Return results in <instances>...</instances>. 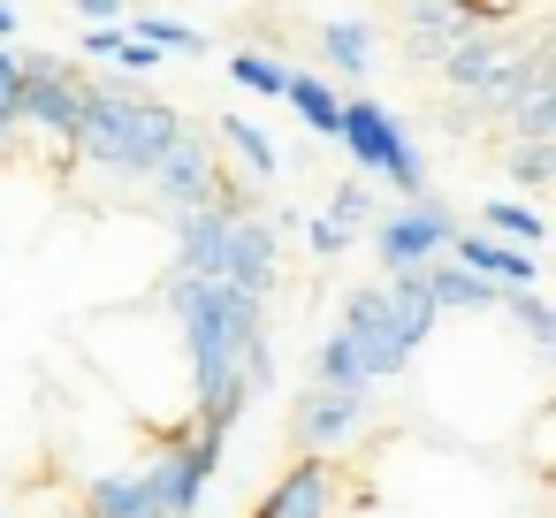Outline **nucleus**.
Here are the masks:
<instances>
[{
	"mask_svg": "<svg viewBox=\"0 0 556 518\" xmlns=\"http://www.w3.org/2000/svg\"><path fill=\"white\" fill-rule=\"evenodd\" d=\"M168 313H176V336H184V358H191V412L206 434H229L237 412L252 404L244 389V351L260 343V298L229 290V282H206V275H168Z\"/></svg>",
	"mask_w": 556,
	"mask_h": 518,
	"instance_id": "f257e3e1",
	"label": "nucleus"
},
{
	"mask_svg": "<svg viewBox=\"0 0 556 518\" xmlns=\"http://www.w3.org/2000/svg\"><path fill=\"white\" fill-rule=\"evenodd\" d=\"M176 138H184V115H176L168 100H146V92L123 85V77L92 85V92H85V115H77V130H70V146H77L92 168H108V176H153Z\"/></svg>",
	"mask_w": 556,
	"mask_h": 518,
	"instance_id": "f03ea898",
	"label": "nucleus"
},
{
	"mask_svg": "<svg viewBox=\"0 0 556 518\" xmlns=\"http://www.w3.org/2000/svg\"><path fill=\"white\" fill-rule=\"evenodd\" d=\"M336 138L351 146V161L366 168V176H381V184H396L404 199H419L427 191V161L412 153V138L374 108V100H343V123H336Z\"/></svg>",
	"mask_w": 556,
	"mask_h": 518,
	"instance_id": "7ed1b4c3",
	"label": "nucleus"
},
{
	"mask_svg": "<svg viewBox=\"0 0 556 518\" xmlns=\"http://www.w3.org/2000/svg\"><path fill=\"white\" fill-rule=\"evenodd\" d=\"M343 343H351V358H358V374H366V389L374 381H389V374H404L412 366V336H404V320H396V305H389V290L381 282H366V290H351L343 298V328H336Z\"/></svg>",
	"mask_w": 556,
	"mask_h": 518,
	"instance_id": "20e7f679",
	"label": "nucleus"
},
{
	"mask_svg": "<svg viewBox=\"0 0 556 518\" xmlns=\"http://www.w3.org/2000/svg\"><path fill=\"white\" fill-rule=\"evenodd\" d=\"M222 442L229 434H176L161 457H146V488H153V510L161 518H191L199 510V495H206V480H214V465H222Z\"/></svg>",
	"mask_w": 556,
	"mask_h": 518,
	"instance_id": "39448f33",
	"label": "nucleus"
},
{
	"mask_svg": "<svg viewBox=\"0 0 556 518\" xmlns=\"http://www.w3.org/2000/svg\"><path fill=\"white\" fill-rule=\"evenodd\" d=\"M85 92H92V77L70 70V62H54V54L16 62V123H39V130L70 138L77 115H85Z\"/></svg>",
	"mask_w": 556,
	"mask_h": 518,
	"instance_id": "423d86ee",
	"label": "nucleus"
},
{
	"mask_svg": "<svg viewBox=\"0 0 556 518\" xmlns=\"http://www.w3.org/2000/svg\"><path fill=\"white\" fill-rule=\"evenodd\" d=\"M358 503H366V488H358L343 465L305 457V465H290V472L267 488V503H260L252 518H351Z\"/></svg>",
	"mask_w": 556,
	"mask_h": 518,
	"instance_id": "0eeeda50",
	"label": "nucleus"
},
{
	"mask_svg": "<svg viewBox=\"0 0 556 518\" xmlns=\"http://www.w3.org/2000/svg\"><path fill=\"white\" fill-rule=\"evenodd\" d=\"M146 184H153V191H161L176 214H191V206H244V191H237V184H229V176L206 161V146H199L191 130H184L168 153H161V168H153Z\"/></svg>",
	"mask_w": 556,
	"mask_h": 518,
	"instance_id": "6e6552de",
	"label": "nucleus"
},
{
	"mask_svg": "<svg viewBox=\"0 0 556 518\" xmlns=\"http://www.w3.org/2000/svg\"><path fill=\"white\" fill-rule=\"evenodd\" d=\"M450 229H457V222H450V206L419 191V199H412L404 214L374 222V260H381L389 275H396V267H419V260H434V252L450 244Z\"/></svg>",
	"mask_w": 556,
	"mask_h": 518,
	"instance_id": "1a4fd4ad",
	"label": "nucleus"
},
{
	"mask_svg": "<svg viewBox=\"0 0 556 518\" xmlns=\"http://www.w3.org/2000/svg\"><path fill=\"white\" fill-rule=\"evenodd\" d=\"M222 282L244 290V298H267L282 282V252H275V222L260 214H229V237H222Z\"/></svg>",
	"mask_w": 556,
	"mask_h": 518,
	"instance_id": "9d476101",
	"label": "nucleus"
},
{
	"mask_svg": "<svg viewBox=\"0 0 556 518\" xmlns=\"http://www.w3.org/2000/svg\"><path fill=\"white\" fill-rule=\"evenodd\" d=\"M442 252H457V267H472L480 282H495V290H526L541 267H533V252L526 244H503V237H488V229H450V244Z\"/></svg>",
	"mask_w": 556,
	"mask_h": 518,
	"instance_id": "9b49d317",
	"label": "nucleus"
},
{
	"mask_svg": "<svg viewBox=\"0 0 556 518\" xmlns=\"http://www.w3.org/2000/svg\"><path fill=\"white\" fill-rule=\"evenodd\" d=\"M358 419H366V389H328V381H313L305 404H298V419H290V434H298V450H328V442L351 434Z\"/></svg>",
	"mask_w": 556,
	"mask_h": 518,
	"instance_id": "f8f14e48",
	"label": "nucleus"
},
{
	"mask_svg": "<svg viewBox=\"0 0 556 518\" xmlns=\"http://www.w3.org/2000/svg\"><path fill=\"white\" fill-rule=\"evenodd\" d=\"M510 54H518L510 39H495V31H480V24H472L465 39H450V47H442V77H450L457 92H480L495 70H510Z\"/></svg>",
	"mask_w": 556,
	"mask_h": 518,
	"instance_id": "ddd939ff",
	"label": "nucleus"
},
{
	"mask_svg": "<svg viewBox=\"0 0 556 518\" xmlns=\"http://www.w3.org/2000/svg\"><path fill=\"white\" fill-rule=\"evenodd\" d=\"M419 290L434 298V313H488L503 290L495 282H480L472 267H457V260H419Z\"/></svg>",
	"mask_w": 556,
	"mask_h": 518,
	"instance_id": "4468645a",
	"label": "nucleus"
},
{
	"mask_svg": "<svg viewBox=\"0 0 556 518\" xmlns=\"http://www.w3.org/2000/svg\"><path fill=\"white\" fill-rule=\"evenodd\" d=\"M396 9H404V31H412V54H419V62H442V47L472 31L450 0H396Z\"/></svg>",
	"mask_w": 556,
	"mask_h": 518,
	"instance_id": "2eb2a0df",
	"label": "nucleus"
},
{
	"mask_svg": "<svg viewBox=\"0 0 556 518\" xmlns=\"http://www.w3.org/2000/svg\"><path fill=\"white\" fill-rule=\"evenodd\" d=\"M85 510H92V518H161V510H153V488H146V465L100 472L92 495H85Z\"/></svg>",
	"mask_w": 556,
	"mask_h": 518,
	"instance_id": "dca6fc26",
	"label": "nucleus"
},
{
	"mask_svg": "<svg viewBox=\"0 0 556 518\" xmlns=\"http://www.w3.org/2000/svg\"><path fill=\"white\" fill-rule=\"evenodd\" d=\"M282 100H290L320 138H336V123H343V92H328L320 77H282Z\"/></svg>",
	"mask_w": 556,
	"mask_h": 518,
	"instance_id": "f3484780",
	"label": "nucleus"
},
{
	"mask_svg": "<svg viewBox=\"0 0 556 518\" xmlns=\"http://www.w3.org/2000/svg\"><path fill=\"white\" fill-rule=\"evenodd\" d=\"M320 54H328L343 77H366V70H374V31H366V24H328V31H320Z\"/></svg>",
	"mask_w": 556,
	"mask_h": 518,
	"instance_id": "a211bd4d",
	"label": "nucleus"
},
{
	"mask_svg": "<svg viewBox=\"0 0 556 518\" xmlns=\"http://www.w3.org/2000/svg\"><path fill=\"white\" fill-rule=\"evenodd\" d=\"M503 313L518 320V336H526L533 351H548V343H556V313H548V298H541L533 282H526V290H503Z\"/></svg>",
	"mask_w": 556,
	"mask_h": 518,
	"instance_id": "6ab92c4d",
	"label": "nucleus"
},
{
	"mask_svg": "<svg viewBox=\"0 0 556 518\" xmlns=\"http://www.w3.org/2000/svg\"><path fill=\"white\" fill-rule=\"evenodd\" d=\"M123 31H138V39H146L153 54H191V62L206 54V39H199L191 24H176V16H130Z\"/></svg>",
	"mask_w": 556,
	"mask_h": 518,
	"instance_id": "aec40b11",
	"label": "nucleus"
},
{
	"mask_svg": "<svg viewBox=\"0 0 556 518\" xmlns=\"http://www.w3.org/2000/svg\"><path fill=\"white\" fill-rule=\"evenodd\" d=\"M503 168L526 184V191H541L548 176H556V138H510V153H503Z\"/></svg>",
	"mask_w": 556,
	"mask_h": 518,
	"instance_id": "412c9836",
	"label": "nucleus"
},
{
	"mask_svg": "<svg viewBox=\"0 0 556 518\" xmlns=\"http://www.w3.org/2000/svg\"><path fill=\"white\" fill-rule=\"evenodd\" d=\"M222 138L237 146V161H244L252 176H275V138H267L252 115H229V123H222Z\"/></svg>",
	"mask_w": 556,
	"mask_h": 518,
	"instance_id": "4be33fe9",
	"label": "nucleus"
},
{
	"mask_svg": "<svg viewBox=\"0 0 556 518\" xmlns=\"http://www.w3.org/2000/svg\"><path fill=\"white\" fill-rule=\"evenodd\" d=\"M480 222H488V237H503V244H526V252L541 244V214H533V206H510V199H488V214H480Z\"/></svg>",
	"mask_w": 556,
	"mask_h": 518,
	"instance_id": "5701e85b",
	"label": "nucleus"
},
{
	"mask_svg": "<svg viewBox=\"0 0 556 518\" xmlns=\"http://www.w3.org/2000/svg\"><path fill=\"white\" fill-rule=\"evenodd\" d=\"M229 77H237V85H244V92H260V100H282V77H290V70H282V62H267V54H252V47H244V54H237V62H229Z\"/></svg>",
	"mask_w": 556,
	"mask_h": 518,
	"instance_id": "b1692460",
	"label": "nucleus"
},
{
	"mask_svg": "<svg viewBox=\"0 0 556 518\" xmlns=\"http://www.w3.org/2000/svg\"><path fill=\"white\" fill-rule=\"evenodd\" d=\"M313 381H328V389H366V374H358V358H351V343H343V336H328V343H320Z\"/></svg>",
	"mask_w": 556,
	"mask_h": 518,
	"instance_id": "393cba45",
	"label": "nucleus"
},
{
	"mask_svg": "<svg viewBox=\"0 0 556 518\" xmlns=\"http://www.w3.org/2000/svg\"><path fill=\"white\" fill-rule=\"evenodd\" d=\"M328 222H336L343 237H358V229H374V199H366V184H343V191L328 199Z\"/></svg>",
	"mask_w": 556,
	"mask_h": 518,
	"instance_id": "a878e982",
	"label": "nucleus"
},
{
	"mask_svg": "<svg viewBox=\"0 0 556 518\" xmlns=\"http://www.w3.org/2000/svg\"><path fill=\"white\" fill-rule=\"evenodd\" d=\"M450 9L465 16V24H480V31H495V24H510L526 0H450Z\"/></svg>",
	"mask_w": 556,
	"mask_h": 518,
	"instance_id": "bb28decb",
	"label": "nucleus"
},
{
	"mask_svg": "<svg viewBox=\"0 0 556 518\" xmlns=\"http://www.w3.org/2000/svg\"><path fill=\"white\" fill-rule=\"evenodd\" d=\"M16 138V54L0 47V146Z\"/></svg>",
	"mask_w": 556,
	"mask_h": 518,
	"instance_id": "cd10ccee",
	"label": "nucleus"
},
{
	"mask_svg": "<svg viewBox=\"0 0 556 518\" xmlns=\"http://www.w3.org/2000/svg\"><path fill=\"white\" fill-rule=\"evenodd\" d=\"M108 62H123V70H130V77H146V70H153V62H161V54H153V47H146V39H138V31H123V39H115V54H108Z\"/></svg>",
	"mask_w": 556,
	"mask_h": 518,
	"instance_id": "c85d7f7f",
	"label": "nucleus"
},
{
	"mask_svg": "<svg viewBox=\"0 0 556 518\" xmlns=\"http://www.w3.org/2000/svg\"><path fill=\"white\" fill-rule=\"evenodd\" d=\"M305 244H313V252H320V260H328V252H343V244H351V237H343V229H336V222H305Z\"/></svg>",
	"mask_w": 556,
	"mask_h": 518,
	"instance_id": "c756f323",
	"label": "nucleus"
},
{
	"mask_svg": "<svg viewBox=\"0 0 556 518\" xmlns=\"http://www.w3.org/2000/svg\"><path fill=\"white\" fill-rule=\"evenodd\" d=\"M85 24H123V0H77Z\"/></svg>",
	"mask_w": 556,
	"mask_h": 518,
	"instance_id": "7c9ffc66",
	"label": "nucleus"
},
{
	"mask_svg": "<svg viewBox=\"0 0 556 518\" xmlns=\"http://www.w3.org/2000/svg\"><path fill=\"white\" fill-rule=\"evenodd\" d=\"M0 39H16V16H9V0H0Z\"/></svg>",
	"mask_w": 556,
	"mask_h": 518,
	"instance_id": "2f4dec72",
	"label": "nucleus"
},
{
	"mask_svg": "<svg viewBox=\"0 0 556 518\" xmlns=\"http://www.w3.org/2000/svg\"><path fill=\"white\" fill-rule=\"evenodd\" d=\"M62 518H92V510H62Z\"/></svg>",
	"mask_w": 556,
	"mask_h": 518,
	"instance_id": "473e14b6",
	"label": "nucleus"
},
{
	"mask_svg": "<svg viewBox=\"0 0 556 518\" xmlns=\"http://www.w3.org/2000/svg\"><path fill=\"white\" fill-rule=\"evenodd\" d=\"M0 518H9V510H0Z\"/></svg>",
	"mask_w": 556,
	"mask_h": 518,
	"instance_id": "72a5a7b5",
	"label": "nucleus"
}]
</instances>
